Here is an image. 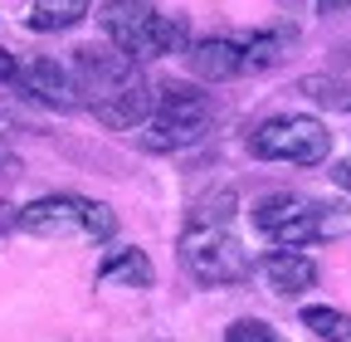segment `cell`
Segmentation results:
<instances>
[{
    "mask_svg": "<svg viewBox=\"0 0 351 342\" xmlns=\"http://www.w3.org/2000/svg\"><path fill=\"white\" fill-rule=\"evenodd\" d=\"M73 78H78V103H88V113L112 133L142 127L156 108V89L147 83L142 64L122 54L117 45L73 49Z\"/></svg>",
    "mask_w": 351,
    "mask_h": 342,
    "instance_id": "cell-1",
    "label": "cell"
},
{
    "mask_svg": "<svg viewBox=\"0 0 351 342\" xmlns=\"http://www.w3.org/2000/svg\"><path fill=\"white\" fill-rule=\"evenodd\" d=\"M98 25H103V34L112 39V45L122 54H132L137 64L176 54V49H186V39H191V30L181 20L156 15L147 0H103V5H98Z\"/></svg>",
    "mask_w": 351,
    "mask_h": 342,
    "instance_id": "cell-2",
    "label": "cell"
},
{
    "mask_svg": "<svg viewBox=\"0 0 351 342\" xmlns=\"http://www.w3.org/2000/svg\"><path fill=\"white\" fill-rule=\"evenodd\" d=\"M20 230H29L39 240H93V244H108L117 235V216L103 201L54 191V196H39V201L20 205Z\"/></svg>",
    "mask_w": 351,
    "mask_h": 342,
    "instance_id": "cell-3",
    "label": "cell"
},
{
    "mask_svg": "<svg viewBox=\"0 0 351 342\" xmlns=\"http://www.w3.org/2000/svg\"><path fill=\"white\" fill-rule=\"evenodd\" d=\"M205 122H210V93L200 83L166 78L156 89V108L147 117V147H156V152L186 147L205 133Z\"/></svg>",
    "mask_w": 351,
    "mask_h": 342,
    "instance_id": "cell-4",
    "label": "cell"
},
{
    "mask_svg": "<svg viewBox=\"0 0 351 342\" xmlns=\"http://www.w3.org/2000/svg\"><path fill=\"white\" fill-rule=\"evenodd\" d=\"M249 152L258 161H288V166H322L332 152V133L317 117H302V113H278V117H263L254 133H249Z\"/></svg>",
    "mask_w": 351,
    "mask_h": 342,
    "instance_id": "cell-5",
    "label": "cell"
},
{
    "mask_svg": "<svg viewBox=\"0 0 351 342\" xmlns=\"http://www.w3.org/2000/svg\"><path fill=\"white\" fill-rule=\"evenodd\" d=\"M254 225L269 235L274 244L298 249V244H313V240L337 235L346 220L332 216V205H317V201H302L293 191H278V196H263L254 205Z\"/></svg>",
    "mask_w": 351,
    "mask_h": 342,
    "instance_id": "cell-6",
    "label": "cell"
},
{
    "mask_svg": "<svg viewBox=\"0 0 351 342\" xmlns=\"http://www.w3.org/2000/svg\"><path fill=\"white\" fill-rule=\"evenodd\" d=\"M181 264L191 269L195 284L219 288V284H239L249 274V254L239 240H230L225 225H186L181 235Z\"/></svg>",
    "mask_w": 351,
    "mask_h": 342,
    "instance_id": "cell-7",
    "label": "cell"
},
{
    "mask_svg": "<svg viewBox=\"0 0 351 342\" xmlns=\"http://www.w3.org/2000/svg\"><path fill=\"white\" fill-rule=\"evenodd\" d=\"M15 89L25 98H39V103H49V108H78V78L69 64L49 59V54H39L29 59L20 73H15Z\"/></svg>",
    "mask_w": 351,
    "mask_h": 342,
    "instance_id": "cell-8",
    "label": "cell"
},
{
    "mask_svg": "<svg viewBox=\"0 0 351 342\" xmlns=\"http://www.w3.org/2000/svg\"><path fill=\"white\" fill-rule=\"evenodd\" d=\"M191 73L205 78V83H225L234 73H244V39H225V34H210V39H195L191 54H186Z\"/></svg>",
    "mask_w": 351,
    "mask_h": 342,
    "instance_id": "cell-9",
    "label": "cell"
},
{
    "mask_svg": "<svg viewBox=\"0 0 351 342\" xmlns=\"http://www.w3.org/2000/svg\"><path fill=\"white\" fill-rule=\"evenodd\" d=\"M152 279H156V269L147 260V249H132V244L112 249L98 264V284L103 288H152Z\"/></svg>",
    "mask_w": 351,
    "mask_h": 342,
    "instance_id": "cell-10",
    "label": "cell"
},
{
    "mask_svg": "<svg viewBox=\"0 0 351 342\" xmlns=\"http://www.w3.org/2000/svg\"><path fill=\"white\" fill-rule=\"evenodd\" d=\"M263 274H269V284L278 293H288V298L317 284V264L307 260V254H298V249H274L269 260H263Z\"/></svg>",
    "mask_w": 351,
    "mask_h": 342,
    "instance_id": "cell-11",
    "label": "cell"
},
{
    "mask_svg": "<svg viewBox=\"0 0 351 342\" xmlns=\"http://www.w3.org/2000/svg\"><path fill=\"white\" fill-rule=\"evenodd\" d=\"M93 0H34L29 15H25V30L34 34H59V30H73Z\"/></svg>",
    "mask_w": 351,
    "mask_h": 342,
    "instance_id": "cell-12",
    "label": "cell"
},
{
    "mask_svg": "<svg viewBox=\"0 0 351 342\" xmlns=\"http://www.w3.org/2000/svg\"><path fill=\"white\" fill-rule=\"evenodd\" d=\"M302 328H313L322 342H351V318L341 308H327V304H307L302 308Z\"/></svg>",
    "mask_w": 351,
    "mask_h": 342,
    "instance_id": "cell-13",
    "label": "cell"
},
{
    "mask_svg": "<svg viewBox=\"0 0 351 342\" xmlns=\"http://www.w3.org/2000/svg\"><path fill=\"white\" fill-rule=\"evenodd\" d=\"M230 216H234V191L230 186H215L191 205V225H230Z\"/></svg>",
    "mask_w": 351,
    "mask_h": 342,
    "instance_id": "cell-14",
    "label": "cell"
},
{
    "mask_svg": "<svg viewBox=\"0 0 351 342\" xmlns=\"http://www.w3.org/2000/svg\"><path fill=\"white\" fill-rule=\"evenodd\" d=\"M298 93H302V98H313V103H327V108H351V83H337V78H327V73L302 78V83H298Z\"/></svg>",
    "mask_w": 351,
    "mask_h": 342,
    "instance_id": "cell-15",
    "label": "cell"
},
{
    "mask_svg": "<svg viewBox=\"0 0 351 342\" xmlns=\"http://www.w3.org/2000/svg\"><path fill=\"white\" fill-rule=\"evenodd\" d=\"M283 59V34H254L244 39V69H274Z\"/></svg>",
    "mask_w": 351,
    "mask_h": 342,
    "instance_id": "cell-16",
    "label": "cell"
},
{
    "mask_svg": "<svg viewBox=\"0 0 351 342\" xmlns=\"http://www.w3.org/2000/svg\"><path fill=\"white\" fill-rule=\"evenodd\" d=\"M225 342H283L269 323H258V318H239L225 328Z\"/></svg>",
    "mask_w": 351,
    "mask_h": 342,
    "instance_id": "cell-17",
    "label": "cell"
},
{
    "mask_svg": "<svg viewBox=\"0 0 351 342\" xmlns=\"http://www.w3.org/2000/svg\"><path fill=\"white\" fill-rule=\"evenodd\" d=\"M15 73H20L15 54H10V49H0V83H15Z\"/></svg>",
    "mask_w": 351,
    "mask_h": 342,
    "instance_id": "cell-18",
    "label": "cell"
},
{
    "mask_svg": "<svg viewBox=\"0 0 351 342\" xmlns=\"http://www.w3.org/2000/svg\"><path fill=\"white\" fill-rule=\"evenodd\" d=\"M10 225H20V210H15L10 201H0V235H5Z\"/></svg>",
    "mask_w": 351,
    "mask_h": 342,
    "instance_id": "cell-19",
    "label": "cell"
},
{
    "mask_svg": "<svg viewBox=\"0 0 351 342\" xmlns=\"http://www.w3.org/2000/svg\"><path fill=\"white\" fill-rule=\"evenodd\" d=\"M332 176H337V186H346V191H351V161H341V166L332 171Z\"/></svg>",
    "mask_w": 351,
    "mask_h": 342,
    "instance_id": "cell-20",
    "label": "cell"
},
{
    "mask_svg": "<svg viewBox=\"0 0 351 342\" xmlns=\"http://www.w3.org/2000/svg\"><path fill=\"white\" fill-rule=\"evenodd\" d=\"M337 5H346V0H317V10H322V15H332Z\"/></svg>",
    "mask_w": 351,
    "mask_h": 342,
    "instance_id": "cell-21",
    "label": "cell"
}]
</instances>
